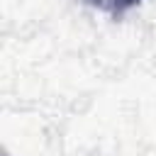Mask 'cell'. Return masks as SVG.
<instances>
[{
	"label": "cell",
	"mask_w": 156,
	"mask_h": 156,
	"mask_svg": "<svg viewBox=\"0 0 156 156\" xmlns=\"http://www.w3.org/2000/svg\"><path fill=\"white\" fill-rule=\"evenodd\" d=\"M93 2L105 7V10H112V12H119V10L129 7V5H134V0H93Z\"/></svg>",
	"instance_id": "6da1fadb"
}]
</instances>
